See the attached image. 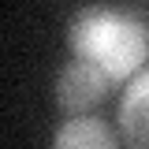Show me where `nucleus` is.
Returning a JSON list of instances; mask_svg holds the SVG:
<instances>
[{
    "label": "nucleus",
    "mask_w": 149,
    "mask_h": 149,
    "mask_svg": "<svg viewBox=\"0 0 149 149\" xmlns=\"http://www.w3.org/2000/svg\"><path fill=\"white\" fill-rule=\"evenodd\" d=\"M116 82L112 74H104L97 63H90V60H78L74 56L71 63L63 67V74H60V82H56V97H60V108L71 112V116H78V112L93 108L97 101H104L108 97V86Z\"/></svg>",
    "instance_id": "obj_2"
},
{
    "label": "nucleus",
    "mask_w": 149,
    "mask_h": 149,
    "mask_svg": "<svg viewBox=\"0 0 149 149\" xmlns=\"http://www.w3.org/2000/svg\"><path fill=\"white\" fill-rule=\"evenodd\" d=\"M52 149H116V134L97 119H71L60 127Z\"/></svg>",
    "instance_id": "obj_4"
},
{
    "label": "nucleus",
    "mask_w": 149,
    "mask_h": 149,
    "mask_svg": "<svg viewBox=\"0 0 149 149\" xmlns=\"http://www.w3.org/2000/svg\"><path fill=\"white\" fill-rule=\"evenodd\" d=\"M71 49L78 60L97 63L116 82L130 78L149 56V41L138 26V19L108 8H86L71 19Z\"/></svg>",
    "instance_id": "obj_1"
},
{
    "label": "nucleus",
    "mask_w": 149,
    "mask_h": 149,
    "mask_svg": "<svg viewBox=\"0 0 149 149\" xmlns=\"http://www.w3.org/2000/svg\"><path fill=\"white\" fill-rule=\"evenodd\" d=\"M119 127L130 149H149V71L127 86L119 104Z\"/></svg>",
    "instance_id": "obj_3"
}]
</instances>
